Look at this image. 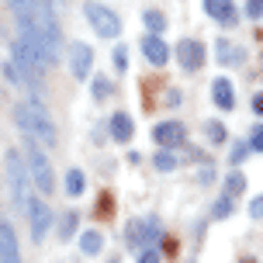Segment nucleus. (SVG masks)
Wrapping results in <instances>:
<instances>
[{"label":"nucleus","mask_w":263,"mask_h":263,"mask_svg":"<svg viewBox=\"0 0 263 263\" xmlns=\"http://www.w3.org/2000/svg\"><path fill=\"white\" fill-rule=\"evenodd\" d=\"M153 139H156L163 149H173V145H180L187 139V128L180 121H159L156 128H153Z\"/></svg>","instance_id":"nucleus-9"},{"label":"nucleus","mask_w":263,"mask_h":263,"mask_svg":"<svg viewBox=\"0 0 263 263\" xmlns=\"http://www.w3.org/2000/svg\"><path fill=\"white\" fill-rule=\"evenodd\" d=\"M25 166H28V177H31L35 184H39L42 194H52V187H55L52 166H49L45 153H42V149L31 142V139H25Z\"/></svg>","instance_id":"nucleus-2"},{"label":"nucleus","mask_w":263,"mask_h":263,"mask_svg":"<svg viewBox=\"0 0 263 263\" xmlns=\"http://www.w3.org/2000/svg\"><path fill=\"white\" fill-rule=\"evenodd\" d=\"M177 59H180V66H184L187 73H197L204 66V45L197 39H184L177 45Z\"/></svg>","instance_id":"nucleus-8"},{"label":"nucleus","mask_w":263,"mask_h":263,"mask_svg":"<svg viewBox=\"0 0 263 263\" xmlns=\"http://www.w3.org/2000/svg\"><path fill=\"white\" fill-rule=\"evenodd\" d=\"M77 222H80V215H77V211H69L63 222H59V239H69V236H73V232H77Z\"/></svg>","instance_id":"nucleus-20"},{"label":"nucleus","mask_w":263,"mask_h":263,"mask_svg":"<svg viewBox=\"0 0 263 263\" xmlns=\"http://www.w3.org/2000/svg\"><path fill=\"white\" fill-rule=\"evenodd\" d=\"M42 4H49V7H52V4H55V0H42Z\"/></svg>","instance_id":"nucleus-32"},{"label":"nucleus","mask_w":263,"mask_h":263,"mask_svg":"<svg viewBox=\"0 0 263 263\" xmlns=\"http://www.w3.org/2000/svg\"><path fill=\"white\" fill-rule=\"evenodd\" d=\"M253 111H256V115H263V93H256V97H253Z\"/></svg>","instance_id":"nucleus-31"},{"label":"nucleus","mask_w":263,"mask_h":263,"mask_svg":"<svg viewBox=\"0 0 263 263\" xmlns=\"http://www.w3.org/2000/svg\"><path fill=\"white\" fill-rule=\"evenodd\" d=\"M246 142H250V149H256V153H263V125H256V128L250 132V139H246Z\"/></svg>","instance_id":"nucleus-25"},{"label":"nucleus","mask_w":263,"mask_h":263,"mask_svg":"<svg viewBox=\"0 0 263 263\" xmlns=\"http://www.w3.org/2000/svg\"><path fill=\"white\" fill-rule=\"evenodd\" d=\"M115 66H118V69L128 66V49H115Z\"/></svg>","instance_id":"nucleus-29"},{"label":"nucleus","mask_w":263,"mask_h":263,"mask_svg":"<svg viewBox=\"0 0 263 263\" xmlns=\"http://www.w3.org/2000/svg\"><path fill=\"white\" fill-rule=\"evenodd\" d=\"M0 263H21V250H17V236H14L11 222H0Z\"/></svg>","instance_id":"nucleus-10"},{"label":"nucleus","mask_w":263,"mask_h":263,"mask_svg":"<svg viewBox=\"0 0 263 263\" xmlns=\"http://www.w3.org/2000/svg\"><path fill=\"white\" fill-rule=\"evenodd\" d=\"M83 14H87L90 28L101 35V39H118L121 35V21H118V14L111 11V7H104V4H83Z\"/></svg>","instance_id":"nucleus-4"},{"label":"nucleus","mask_w":263,"mask_h":263,"mask_svg":"<svg viewBox=\"0 0 263 263\" xmlns=\"http://www.w3.org/2000/svg\"><path fill=\"white\" fill-rule=\"evenodd\" d=\"M215 59H218L222 66H239V63H242V49L232 45L229 39H218V42H215Z\"/></svg>","instance_id":"nucleus-13"},{"label":"nucleus","mask_w":263,"mask_h":263,"mask_svg":"<svg viewBox=\"0 0 263 263\" xmlns=\"http://www.w3.org/2000/svg\"><path fill=\"white\" fill-rule=\"evenodd\" d=\"M263 14V0H246V17H260Z\"/></svg>","instance_id":"nucleus-26"},{"label":"nucleus","mask_w":263,"mask_h":263,"mask_svg":"<svg viewBox=\"0 0 263 263\" xmlns=\"http://www.w3.org/2000/svg\"><path fill=\"white\" fill-rule=\"evenodd\" d=\"M250 215H253V218H263V194L250 201Z\"/></svg>","instance_id":"nucleus-27"},{"label":"nucleus","mask_w":263,"mask_h":263,"mask_svg":"<svg viewBox=\"0 0 263 263\" xmlns=\"http://www.w3.org/2000/svg\"><path fill=\"white\" fill-rule=\"evenodd\" d=\"M156 170H163V173H170V170H177V156L173 153H156Z\"/></svg>","instance_id":"nucleus-21"},{"label":"nucleus","mask_w":263,"mask_h":263,"mask_svg":"<svg viewBox=\"0 0 263 263\" xmlns=\"http://www.w3.org/2000/svg\"><path fill=\"white\" fill-rule=\"evenodd\" d=\"M101 242H104V239H101V232L87 229V232L80 236V250L87 253V256H97V253H101Z\"/></svg>","instance_id":"nucleus-16"},{"label":"nucleus","mask_w":263,"mask_h":263,"mask_svg":"<svg viewBox=\"0 0 263 263\" xmlns=\"http://www.w3.org/2000/svg\"><path fill=\"white\" fill-rule=\"evenodd\" d=\"M132 128H135V125H132V118L125 111H115V115H111V139H115V142H128Z\"/></svg>","instance_id":"nucleus-15"},{"label":"nucleus","mask_w":263,"mask_h":263,"mask_svg":"<svg viewBox=\"0 0 263 263\" xmlns=\"http://www.w3.org/2000/svg\"><path fill=\"white\" fill-rule=\"evenodd\" d=\"M163 236V229H159L156 218H142V222H132L128 229V239L135 250H153V242Z\"/></svg>","instance_id":"nucleus-6"},{"label":"nucleus","mask_w":263,"mask_h":263,"mask_svg":"<svg viewBox=\"0 0 263 263\" xmlns=\"http://www.w3.org/2000/svg\"><path fill=\"white\" fill-rule=\"evenodd\" d=\"M135 263H159V253H156V250H142Z\"/></svg>","instance_id":"nucleus-28"},{"label":"nucleus","mask_w":263,"mask_h":263,"mask_svg":"<svg viewBox=\"0 0 263 263\" xmlns=\"http://www.w3.org/2000/svg\"><path fill=\"white\" fill-rule=\"evenodd\" d=\"M83 187H87L83 170H69V173H66V194H69V197H80V194H83Z\"/></svg>","instance_id":"nucleus-17"},{"label":"nucleus","mask_w":263,"mask_h":263,"mask_svg":"<svg viewBox=\"0 0 263 263\" xmlns=\"http://www.w3.org/2000/svg\"><path fill=\"white\" fill-rule=\"evenodd\" d=\"M246 153H250V142H239L236 149H232V163H239V159L246 156Z\"/></svg>","instance_id":"nucleus-30"},{"label":"nucleus","mask_w":263,"mask_h":263,"mask_svg":"<svg viewBox=\"0 0 263 263\" xmlns=\"http://www.w3.org/2000/svg\"><path fill=\"white\" fill-rule=\"evenodd\" d=\"M14 121L17 128L25 132L28 139H39L45 145H55V125L49 118V111L39 104V101H25V104L14 107Z\"/></svg>","instance_id":"nucleus-1"},{"label":"nucleus","mask_w":263,"mask_h":263,"mask_svg":"<svg viewBox=\"0 0 263 263\" xmlns=\"http://www.w3.org/2000/svg\"><path fill=\"white\" fill-rule=\"evenodd\" d=\"M4 163H7V180H11V194H14V204L17 208H28V166L25 159H21V153H7L4 156Z\"/></svg>","instance_id":"nucleus-3"},{"label":"nucleus","mask_w":263,"mask_h":263,"mask_svg":"<svg viewBox=\"0 0 263 263\" xmlns=\"http://www.w3.org/2000/svg\"><path fill=\"white\" fill-rule=\"evenodd\" d=\"M204 11H208L215 21H222V25H232V21H236L232 0H204Z\"/></svg>","instance_id":"nucleus-14"},{"label":"nucleus","mask_w":263,"mask_h":263,"mask_svg":"<svg viewBox=\"0 0 263 263\" xmlns=\"http://www.w3.org/2000/svg\"><path fill=\"white\" fill-rule=\"evenodd\" d=\"M242 263H256V260H242Z\"/></svg>","instance_id":"nucleus-33"},{"label":"nucleus","mask_w":263,"mask_h":263,"mask_svg":"<svg viewBox=\"0 0 263 263\" xmlns=\"http://www.w3.org/2000/svg\"><path fill=\"white\" fill-rule=\"evenodd\" d=\"M211 101L222 107V111H232V107H236V90H232V83L225 77H218L211 83Z\"/></svg>","instance_id":"nucleus-12"},{"label":"nucleus","mask_w":263,"mask_h":263,"mask_svg":"<svg viewBox=\"0 0 263 263\" xmlns=\"http://www.w3.org/2000/svg\"><path fill=\"white\" fill-rule=\"evenodd\" d=\"M69 69H73L77 80L90 77V69H93V49L90 45H83V42H73L69 45Z\"/></svg>","instance_id":"nucleus-7"},{"label":"nucleus","mask_w":263,"mask_h":263,"mask_svg":"<svg viewBox=\"0 0 263 263\" xmlns=\"http://www.w3.org/2000/svg\"><path fill=\"white\" fill-rule=\"evenodd\" d=\"M142 21H145V28H149V35H163V31H166V17L159 11H145Z\"/></svg>","instance_id":"nucleus-18"},{"label":"nucleus","mask_w":263,"mask_h":263,"mask_svg":"<svg viewBox=\"0 0 263 263\" xmlns=\"http://www.w3.org/2000/svg\"><path fill=\"white\" fill-rule=\"evenodd\" d=\"M211 215H215V218H229V215H232V197H229V194L218 197L215 208H211Z\"/></svg>","instance_id":"nucleus-22"},{"label":"nucleus","mask_w":263,"mask_h":263,"mask_svg":"<svg viewBox=\"0 0 263 263\" xmlns=\"http://www.w3.org/2000/svg\"><path fill=\"white\" fill-rule=\"evenodd\" d=\"M28 222H31V239L39 242V239H45V232H49V225H52V211H49V204L45 201H39V197H28Z\"/></svg>","instance_id":"nucleus-5"},{"label":"nucleus","mask_w":263,"mask_h":263,"mask_svg":"<svg viewBox=\"0 0 263 263\" xmlns=\"http://www.w3.org/2000/svg\"><path fill=\"white\" fill-rule=\"evenodd\" d=\"M142 52H145V59L153 66H166V59H170V45L159 39V35H145L142 39Z\"/></svg>","instance_id":"nucleus-11"},{"label":"nucleus","mask_w":263,"mask_h":263,"mask_svg":"<svg viewBox=\"0 0 263 263\" xmlns=\"http://www.w3.org/2000/svg\"><path fill=\"white\" fill-rule=\"evenodd\" d=\"M242 191H246V180H242V173H239V170H232L229 177H225V194L232 197V194H242Z\"/></svg>","instance_id":"nucleus-19"},{"label":"nucleus","mask_w":263,"mask_h":263,"mask_svg":"<svg viewBox=\"0 0 263 263\" xmlns=\"http://www.w3.org/2000/svg\"><path fill=\"white\" fill-rule=\"evenodd\" d=\"M107 90H111V80H107V77H93V97H97V101H104Z\"/></svg>","instance_id":"nucleus-24"},{"label":"nucleus","mask_w":263,"mask_h":263,"mask_svg":"<svg viewBox=\"0 0 263 263\" xmlns=\"http://www.w3.org/2000/svg\"><path fill=\"white\" fill-rule=\"evenodd\" d=\"M204 132L211 135V142H225V139H229L225 125H218V121H208V125H204Z\"/></svg>","instance_id":"nucleus-23"}]
</instances>
